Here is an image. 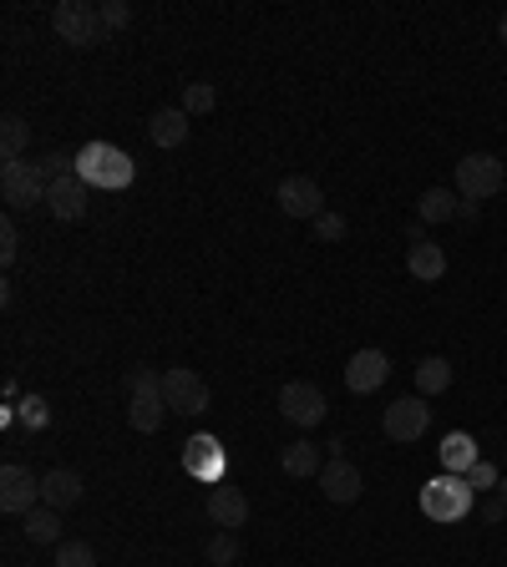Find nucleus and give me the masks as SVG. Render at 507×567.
Masks as SVG:
<instances>
[{
	"instance_id": "1",
	"label": "nucleus",
	"mask_w": 507,
	"mask_h": 567,
	"mask_svg": "<svg viewBox=\"0 0 507 567\" xmlns=\"http://www.w3.org/2000/svg\"><path fill=\"white\" fill-rule=\"evenodd\" d=\"M162 421H168V400H162V375L158 370H127V426L143 435L162 431Z\"/></svg>"
},
{
	"instance_id": "2",
	"label": "nucleus",
	"mask_w": 507,
	"mask_h": 567,
	"mask_svg": "<svg viewBox=\"0 0 507 567\" xmlns=\"http://www.w3.org/2000/svg\"><path fill=\"white\" fill-rule=\"evenodd\" d=\"M77 178L87 188H127L133 183V158L122 152V147H112V143H87L77 152Z\"/></svg>"
},
{
	"instance_id": "3",
	"label": "nucleus",
	"mask_w": 507,
	"mask_h": 567,
	"mask_svg": "<svg viewBox=\"0 0 507 567\" xmlns=\"http://www.w3.org/2000/svg\"><path fill=\"white\" fill-rule=\"evenodd\" d=\"M472 501H477V491L467 487V476H452V472L431 476L427 487H421V512L431 522H462L472 512Z\"/></svg>"
},
{
	"instance_id": "4",
	"label": "nucleus",
	"mask_w": 507,
	"mask_h": 567,
	"mask_svg": "<svg viewBox=\"0 0 507 567\" xmlns=\"http://www.w3.org/2000/svg\"><path fill=\"white\" fill-rule=\"evenodd\" d=\"M503 183H507L503 158H493V152H467V158L457 162V199L487 203L503 193Z\"/></svg>"
},
{
	"instance_id": "5",
	"label": "nucleus",
	"mask_w": 507,
	"mask_h": 567,
	"mask_svg": "<svg viewBox=\"0 0 507 567\" xmlns=\"http://www.w3.org/2000/svg\"><path fill=\"white\" fill-rule=\"evenodd\" d=\"M52 26L56 36L67 41V46H77V52H87V46H97L102 41V5H87V0H61L52 11Z\"/></svg>"
},
{
	"instance_id": "6",
	"label": "nucleus",
	"mask_w": 507,
	"mask_h": 567,
	"mask_svg": "<svg viewBox=\"0 0 507 567\" xmlns=\"http://www.w3.org/2000/svg\"><path fill=\"white\" fill-rule=\"evenodd\" d=\"M46 178H41L36 162H0V199H5V208L21 213V208H36V203H46Z\"/></svg>"
},
{
	"instance_id": "7",
	"label": "nucleus",
	"mask_w": 507,
	"mask_h": 567,
	"mask_svg": "<svg viewBox=\"0 0 507 567\" xmlns=\"http://www.w3.org/2000/svg\"><path fill=\"white\" fill-rule=\"evenodd\" d=\"M162 400H168V410H178V416H203V410L214 406V390L188 365H173V370H162Z\"/></svg>"
},
{
	"instance_id": "8",
	"label": "nucleus",
	"mask_w": 507,
	"mask_h": 567,
	"mask_svg": "<svg viewBox=\"0 0 507 567\" xmlns=\"http://www.w3.org/2000/svg\"><path fill=\"white\" fill-rule=\"evenodd\" d=\"M280 416L290 426H320L325 416H330V400H325V390L315 381H290L280 385Z\"/></svg>"
},
{
	"instance_id": "9",
	"label": "nucleus",
	"mask_w": 507,
	"mask_h": 567,
	"mask_svg": "<svg viewBox=\"0 0 507 567\" xmlns=\"http://www.w3.org/2000/svg\"><path fill=\"white\" fill-rule=\"evenodd\" d=\"M431 426V406L421 396H401L386 406V416H381V431L396 441V446H412V441H421Z\"/></svg>"
},
{
	"instance_id": "10",
	"label": "nucleus",
	"mask_w": 507,
	"mask_h": 567,
	"mask_svg": "<svg viewBox=\"0 0 507 567\" xmlns=\"http://www.w3.org/2000/svg\"><path fill=\"white\" fill-rule=\"evenodd\" d=\"M183 472L188 476H199V481H209V487H218V481H228V451L218 435H188L183 441Z\"/></svg>"
},
{
	"instance_id": "11",
	"label": "nucleus",
	"mask_w": 507,
	"mask_h": 567,
	"mask_svg": "<svg viewBox=\"0 0 507 567\" xmlns=\"http://www.w3.org/2000/svg\"><path fill=\"white\" fill-rule=\"evenodd\" d=\"M274 203H280L290 218H320L325 213V188L315 183V178H305V172H290V178H280V188H274Z\"/></svg>"
},
{
	"instance_id": "12",
	"label": "nucleus",
	"mask_w": 507,
	"mask_h": 567,
	"mask_svg": "<svg viewBox=\"0 0 507 567\" xmlns=\"http://www.w3.org/2000/svg\"><path fill=\"white\" fill-rule=\"evenodd\" d=\"M36 501H41V476H31L21 462L0 466V512L26 517V512H36Z\"/></svg>"
},
{
	"instance_id": "13",
	"label": "nucleus",
	"mask_w": 507,
	"mask_h": 567,
	"mask_svg": "<svg viewBox=\"0 0 507 567\" xmlns=\"http://www.w3.org/2000/svg\"><path fill=\"white\" fill-rule=\"evenodd\" d=\"M391 381V360L386 350H356L346 365V385L356 390V396H375L381 385Z\"/></svg>"
},
{
	"instance_id": "14",
	"label": "nucleus",
	"mask_w": 507,
	"mask_h": 567,
	"mask_svg": "<svg viewBox=\"0 0 507 567\" xmlns=\"http://www.w3.org/2000/svg\"><path fill=\"white\" fill-rule=\"evenodd\" d=\"M209 522H214L218 532H239L244 522H249V497H244L234 481H218V487L209 491Z\"/></svg>"
},
{
	"instance_id": "15",
	"label": "nucleus",
	"mask_w": 507,
	"mask_h": 567,
	"mask_svg": "<svg viewBox=\"0 0 507 567\" xmlns=\"http://www.w3.org/2000/svg\"><path fill=\"white\" fill-rule=\"evenodd\" d=\"M87 193H92V188L71 172V178L46 188V208H52V218H61V224H81V218H87Z\"/></svg>"
},
{
	"instance_id": "16",
	"label": "nucleus",
	"mask_w": 507,
	"mask_h": 567,
	"mask_svg": "<svg viewBox=\"0 0 507 567\" xmlns=\"http://www.w3.org/2000/svg\"><path fill=\"white\" fill-rule=\"evenodd\" d=\"M315 481H320V491L330 501H340V507H346V501H361V491H365L361 472H356L346 456H330V462H325V472L315 476Z\"/></svg>"
},
{
	"instance_id": "17",
	"label": "nucleus",
	"mask_w": 507,
	"mask_h": 567,
	"mask_svg": "<svg viewBox=\"0 0 507 567\" xmlns=\"http://www.w3.org/2000/svg\"><path fill=\"white\" fill-rule=\"evenodd\" d=\"M81 491H87V481H81L77 472H67V466H56V472L41 476V507H52V512H67V507H77Z\"/></svg>"
},
{
	"instance_id": "18",
	"label": "nucleus",
	"mask_w": 507,
	"mask_h": 567,
	"mask_svg": "<svg viewBox=\"0 0 507 567\" xmlns=\"http://www.w3.org/2000/svg\"><path fill=\"white\" fill-rule=\"evenodd\" d=\"M188 133H193V117H188L183 106H162V112H153V122H147L153 147H183Z\"/></svg>"
},
{
	"instance_id": "19",
	"label": "nucleus",
	"mask_w": 507,
	"mask_h": 567,
	"mask_svg": "<svg viewBox=\"0 0 507 567\" xmlns=\"http://www.w3.org/2000/svg\"><path fill=\"white\" fill-rule=\"evenodd\" d=\"M280 466H284V476L305 481V476H320L325 472V456H320V446H315V441H290V446H284V456H280Z\"/></svg>"
},
{
	"instance_id": "20",
	"label": "nucleus",
	"mask_w": 507,
	"mask_h": 567,
	"mask_svg": "<svg viewBox=\"0 0 507 567\" xmlns=\"http://www.w3.org/2000/svg\"><path fill=\"white\" fill-rule=\"evenodd\" d=\"M477 462H482V456H477V441H472L467 431H452L447 441H441V466H447L452 476H467Z\"/></svg>"
},
{
	"instance_id": "21",
	"label": "nucleus",
	"mask_w": 507,
	"mask_h": 567,
	"mask_svg": "<svg viewBox=\"0 0 507 567\" xmlns=\"http://www.w3.org/2000/svg\"><path fill=\"white\" fill-rule=\"evenodd\" d=\"M406 269H412V279H421V284H437L441 274H447V249L441 243H416L412 253H406Z\"/></svg>"
},
{
	"instance_id": "22",
	"label": "nucleus",
	"mask_w": 507,
	"mask_h": 567,
	"mask_svg": "<svg viewBox=\"0 0 507 567\" xmlns=\"http://www.w3.org/2000/svg\"><path fill=\"white\" fill-rule=\"evenodd\" d=\"M26 143H31V122L21 112H5L0 117V162H21L26 158Z\"/></svg>"
},
{
	"instance_id": "23",
	"label": "nucleus",
	"mask_w": 507,
	"mask_h": 567,
	"mask_svg": "<svg viewBox=\"0 0 507 567\" xmlns=\"http://www.w3.org/2000/svg\"><path fill=\"white\" fill-rule=\"evenodd\" d=\"M457 203H462V199H457L452 188H427V193L416 199V218H421V224H452Z\"/></svg>"
},
{
	"instance_id": "24",
	"label": "nucleus",
	"mask_w": 507,
	"mask_h": 567,
	"mask_svg": "<svg viewBox=\"0 0 507 567\" xmlns=\"http://www.w3.org/2000/svg\"><path fill=\"white\" fill-rule=\"evenodd\" d=\"M447 385H452V365H447L441 355H427L421 365H416V390H421V396H441Z\"/></svg>"
},
{
	"instance_id": "25",
	"label": "nucleus",
	"mask_w": 507,
	"mask_h": 567,
	"mask_svg": "<svg viewBox=\"0 0 507 567\" xmlns=\"http://www.w3.org/2000/svg\"><path fill=\"white\" fill-rule=\"evenodd\" d=\"M203 557H209L214 567H234L244 557L239 532H214V537H209V547H203Z\"/></svg>"
},
{
	"instance_id": "26",
	"label": "nucleus",
	"mask_w": 507,
	"mask_h": 567,
	"mask_svg": "<svg viewBox=\"0 0 507 567\" xmlns=\"http://www.w3.org/2000/svg\"><path fill=\"white\" fill-rule=\"evenodd\" d=\"M26 537L31 542H61V512H52V507L26 512Z\"/></svg>"
},
{
	"instance_id": "27",
	"label": "nucleus",
	"mask_w": 507,
	"mask_h": 567,
	"mask_svg": "<svg viewBox=\"0 0 507 567\" xmlns=\"http://www.w3.org/2000/svg\"><path fill=\"white\" fill-rule=\"evenodd\" d=\"M214 106H218L214 81H188V92H183V112H188V117H209Z\"/></svg>"
},
{
	"instance_id": "28",
	"label": "nucleus",
	"mask_w": 507,
	"mask_h": 567,
	"mask_svg": "<svg viewBox=\"0 0 507 567\" xmlns=\"http://www.w3.org/2000/svg\"><path fill=\"white\" fill-rule=\"evenodd\" d=\"M15 421L26 426V431H46V426H52L46 396H21V400H15Z\"/></svg>"
},
{
	"instance_id": "29",
	"label": "nucleus",
	"mask_w": 507,
	"mask_h": 567,
	"mask_svg": "<svg viewBox=\"0 0 507 567\" xmlns=\"http://www.w3.org/2000/svg\"><path fill=\"white\" fill-rule=\"evenodd\" d=\"M56 567H97V553L87 542H56Z\"/></svg>"
},
{
	"instance_id": "30",
	"label": "nucleus",
	"mask_w": 507,
	"mask_h": 567,
	"mask_svg": "<svg viewBox=\"0 0 507 567\" xmlns=\"http://www.w3.org/2000/svg\"><path fill=\"white\" fill-rule=\"evenodd\" d=\"M346 218H340V213H330L325 208L320 218H315V238H320V243H340V238H346Z\"/></svg>"
},
{
	"instance_id": "31",
	"label": "nucleus",
	"mask_w": 507,
	"mask_h": 567,
	"mask_svg": "<svg viewBox=\"0 0 507 567\" xmlns=\"http://www.w3.org/2000/svg\"><path fill=\"white\" fill-rule=\"evenodd\" d=\"M102 26L108 31L133 26V5H127V0H102Z\"/></svg>"
},
{
	"instance_id": "32",
	"label": "nucleus",
	"mask_w": 507,
	"mask_h": 567,
	"mask_svg": "<svg viewBox=\"0 0 507 567\" xmlns=\"http://www.w3.org/2000/svg\"><path fill=\"white\" fill-rule=\"evenodd\" d=\"M497 481H503V472H497L493 462H477V466L467 472V487H472V491H497Z\"/></svg>"
},
{
	"instance_id": "33",
	"label": "nucleus",
	"mask_w": 507,
	"mask_h": 567,
	"mask_svg": "<svg viewBox=\"0 0 507 567\" xmlns=\"http://www.w3.org/2000/svg\"><path fill=\"white\" fill-rule=\"evenodd\" d=\"M15 253H21V234H15V224L5 218V224H0V264L11 269V264H15Z\"/></svg>"
},
{
	"instance_id": "34",
	"label": "nucleus",
	"mask_w": 507,
	"mask_h": 567,
	"mask_svg": "<svg viewBox=\"0 0 507 567\" xmlns=\"http://www.w3.org/2000/svg\"><path fill=\"white\" fill-rule=\"evenodd\" d=\"M482 522H487V528H497V522H503V517H507V501L503 497H487V501H482Z\"/></svg>"
},
{
	"instance_id": "35",
	"label": "nucleus",
	"mask_w": 507,
	"mask_h": 567,
	"mask_svg": "<svg viewBox=\"0 0 507 567\" xmlns=\"http://www.w3.org/2000/svg\"><path fill=\"white\" fill-rule=\"evenodd\" d=\"M477 218H482V203H467V199L457 203V224H477Z\"/></svg>"
},
{
	"instance_id": "36",
	"label": "nucleus",
	"mask_w": 507,
	"mask_h": 567,
	"mask_svg": "<svg viewBox=\"0 0 507 567\" xmlns=\"http://www.w3.org/2000/svg\"><path fill=\"white\" fill-rule=\"evenodd\" d=\"M406 243H427V224H421V218H412V224H406Z\"/></svg>"
},
{
	"instance_id": "37",
	"label": "nucleus",
	"mask_w": 507,
	"mask_h": 567,
	"mask_svg": "<svg viewBox=\"0 0 507 567\" xmlns=\"http://www.w3.org/2000/svg\"><path fill=\"white\" fill-rule=\"evenodd\" d=\"M497 36H503V46H507V11H503V21H497Z\"/></svg>"
},
{
	"instance_id": "38",
	"label": "nucleus",
	"mask_w": 507,
	"mask_h": 567,
	"mask_svg": "<svg viewBox=\"0 0 507 567\" xmlns=\"http://www.w3.org/2000/svg\"><path fill=\"white\" fill-rule=\"evenodd\" d=\"M497 497H503V501H507V472H503V481H497Z\"/></svg>"
}]
</instances>
